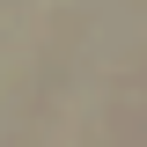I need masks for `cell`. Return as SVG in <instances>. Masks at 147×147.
Returning a JSON list of instances; mask_svg holds the SVG:
<instances>
[]
</instances>
